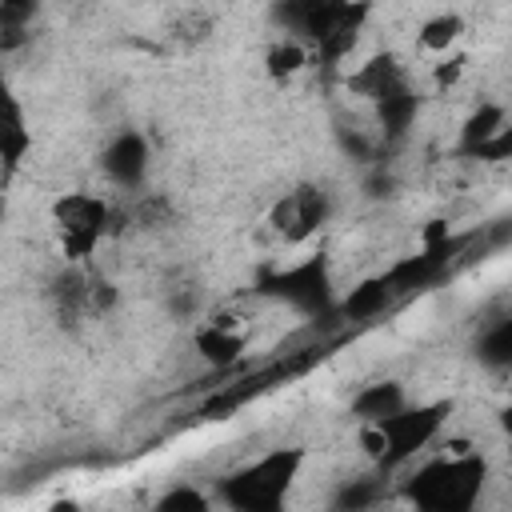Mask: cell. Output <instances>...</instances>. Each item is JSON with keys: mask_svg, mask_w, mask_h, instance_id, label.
Masks as SVG:
<instances>
[{"mask_svg": "<svg viewBox=\"0 0 512 512\" xmlns=\"http://www.w3.org/2000/svg\"><path fill=\"white\" fill-rule=\"evenodd\" d=\"M212 28H216V20H212V12H204V8H184V12H176L172 20H168V40L172 44H180V48H196V44H204L208 36H212Z\"/></svg>", "mask_w": 512, "mask_h": 512, "instance_id": "18", "label": "cell"}, {"mask_svg": "<svg viewBox=\"0 0 512 512\" xmlns=\"http://www.w3.org/2000/svg\"><path fill=\"white\" fill-rule=\"evenodd\" d=\"M300 464L304 448H272L228 480H220V500L236 512H280Z\"/></svg>", "mask_w": 512, "mask_h": 512, "instance_id": "4", "label": "cell"}, {"mask_svg": "<svg viewBox=\"0 0 512 512\" xmlns=\"http://www.w3.org/2000/svg\"><path fill=\"white\" fill-rule=\"evenodd\" d=\"M504 124H508V116H504L500 104H480V108L464 120V128H460V156H468L476 144H484L488 136H496Z\"/></svg>", "mask_w": 512, "mask_h": 512, "instance_id": "19", "label": "cell"}, {"mask_svg": "<svg viewBox=\"0 0 512 512\" xmlns=\"http://www.w3.org/2000/svg\"><path fill=\"white\" fill-rule=\"evenodd\" d=\"M304 68H308V44H304L300 36H288V32H284L280 40L268 44V52H264V72H268V80L288 84V80H296Z\"/></svg>", "mask_w": 512, "mask_h": 512, "instance_id": "13", "label": "cell"}, {"mask_svg": "<svg viewBox=\"0 0 512 512\" xmlns=\"http://www.w3.org/2000/svg\"><path fill=\"white\" fill-rule=\"evenodd\" d=\"M460 76H464V56H456V52H452V56L444 52V60L432 64V80H436V88H456Z\"/></svg>", "mask_w": 512, "mask_h": 512, "instance_id": "22", "label": "cell"}, {"mask_svg": "<svg viewBox=\"0 0 512 512\" xmlns=\"http://www.w3.org/2000/svg\"><path fill=\"white\" fill-rule=\"evenodd\" d=\"M28 152H32V128L24 120L20 100H8V120H4V184H12V176L20 172Z\"/></svg>", "mask_w": 512, "mask_h": 512, "instance_id": "14", "label": "cell"}, {"mask_svg": "<svg viewBox=\"0 0 512 512\" xmlns=\"http://www.w3.org/2000/svg\"><path fill=\"white\" fill-rule=\"evenodd\" d=\"M488 464L476 448H468L464 440L444 444V452L428 464H420L408 480H404V500H412L416 508L428 512H468L480 500Z\"/></svg>", "mask_w": 512, "mask_h": 512, "instance_id": "1", "label": "cell"}, {"mask_svg": "<svg viewBox=\"0 0 512 512\" xmlns=\"http://www.w3.org/2000/svg\"><path fill=\"white\" fill-rule=\"evenodd\" d=\"M416 112H420V96L412 92V84H408V80H400L396 88H388V92L376 100V120H380L384 140H388V144L404 140V132L412 128Z\"/></svg>", "mask_w": 512, "mask_h": 512, "instance_id": "11", "label": "cell"}, {"mask_svg": "<svg viewBox=\"0 0 512 512\" xmlns=\"http://www.w3.org/2000/svg\"><path fill=\"white\" fill-rule=\"evenodd\" d=\"M400 80H408L404 68H400V60H396L392 52H380V56H368V60L348 76V92L376 104V100H380L388 88H396Z\"/></svg>", "mask_w": 512, "mask_h": 512, "instance_id": "10", "label": "cell"}, {"mask_svg": "<svg viewBox=\"0 0 512 512\" xmlns=\"http://www.w3.org/2000/svg\"><path fill=\"white\" fill-rule=\"evenodd\" d=\"M332 216V196L320 184H296L288 188L272 212H268V228L284 240V244H304L308 236H316Z\"/></svg>", "mask_w": 512, "mask_h": 512, "instance_id": "6", "label": "cell"}, {"mask_svg": "<svg viewBox=\"0 0 512 512\" xmlns=\"http://www.w3.org/2000/svg\"><path fill=\"white\" fill-rule=\"evenodd\" d=\"M448 412H452V404H448V400L416 404V408H412V404H404L400 412H392V416H384V420L360 424L364 456H368L376 468H384V472H392V468L408 464L416 452H424V448L440 436V428H444Z\"/></svg>", "mask_w": 512, "mask_h": 512, "instance_id": "3", "label": "cell"}, {"mask_svg": "<svg viewBox=\"0 0 512 512\" xmlns=\"http://www.w3.org/2000/svg\"><path fill=\"white\" fill-rule=\"evenodd\" d=\"M404 404H408V396H404V384H400V380H376V384H364V388L356 392L352 416H356L360 424H372V420H384V416L400 412Z\"/></svg>", "mask_w": 512, "mask_h": 512, "instance_id": "12", "label": "cell"}, {"mask_svg": "<svg viewBox=\"0 0 512 512\" xmlns=\"http://www.w3.org/2000/svg\"><path fill=\"white\" fill-rule=\"evenodd\" d=\"M112 228V208L96 192H64L52 204V232L68 264H84Z\"/></svg>", "mask_w": 512, "mask_h": 512, "instance_id": "5", "label": "cell"}, {"mask_svg": "<svg viewBox=\"0 0 512 512\" xmlns=\"http://www.w3.org/2000/svg\"><path fill=\"white\" fill-rule=\"evenodd\" d=\"M472 160H488V164H500V160H512V124H504L496 136H488L484 144H476L468 152Z\"/></svg>", "mask_w": 512, "mask_h": 512, "instance_id": "21", "label": "cell"}, {"mask_svg": "<svg viewBox=\"0 0 512 512\" xmlns=\"http://www.w3.org/2000/svg\"><path fill=\"white\" fill-rule=\"evenodd\" d=\"M396 300V292H392V284H388V276L380 272V276H372V280H364V284H356L348 296H344V304H340V312L348 316V320H368V316H376V312H384L388 304Z\"/></svg>", "mask_w": 512, "mask_h": 512, "instance_id": "15", "label": "cell"}, {"mask_svg": "<svg viewBox=\"0 0 512 512\" xmlns=\"http://www.w3.org/2000/svg\"><path fill=\"white\" fill-rule=\"evenodd\" d=\"M248 340H252V328H248V320H244L240 312H212V316L200 320L196 332H192L196 352H200L212 368L236 364V360L244 356Z\"/></svg>", "mask_w": 512, "mask_h": 512, "instance_id": "8", "label": "cell"}, {"mask_svg": "<svg viewBox=\"0 0 512 512\" xmlns=\"http://www.w3.org/2000/svg\"><path fill=\"white\" fill-rule=\"evenodd\" d=\"M368 504H376V488L368 480H356L336 496V508H368Z\"/></svg>", "mask_w": 512, "mask_h": 512, "instance_id": "25", "label": "cell"}, {"mask_svg": "<svg viewBox=\"0 0 512 512\" xmlns=\"http://www.w3.org/2000/svg\"><path fill=\"white\" fill-rule=\"evenodd\" d=\"M100 168H104V176H108L112 184H120V188H140V180H144V172H148V140H144L140 132H132V128L116 132V136L104 144V152H100Z\"/></svg>", "mask_w": 512, "mask_h": 512, "instance_id": "9", "label": "cell"}, {"mask_svg": "<svg viewBox=\"0 0 512 512\" xmlns=\"http://www.w3.org/2000/svg\"><path fill=\"white\" fill-rule=\"evenodd\" d=\"M500 428H504V436L512 440V404H508V408H500Z\"/></svg>", "mask_w": 512, "mask_h": 512, "instance_id": "26", "label": "cell"}, {"mask_svg": "<svg viewBox=\"0 0 512 512\" xmlns=\"http://www.w3.org/2000/svg\"><path fill=\"white\" fill-rule=\"evenodd\" d=\"M268 292L288 300L300 312H328L332 308V280H328V264L324 256H308L284 272H276L268 280Z\"/></svg>", "mask_w": 512, "mask_h": 512, "instance_id": "7", "label": "cell"}, {"mask_svg": "<svg viewBox=\"0 0 512 512\" xmlns=\"http://www.w3.org/2000/svg\"><path fill=\"white\" fill-rule=\"evenodd\" d=\"M476 356H480V364H488V368H496V372H508V368H512V312L500 316L496 324H488V328L480 332Z\"/></svg>", "mask_w": 512, "mask_h": 512, "instance_id": "16", "label": "cell"}, {"mask_svg": "<svg viewBox=\"0 0 512 512\" xmlns=\"http://www.w3.org/2000/svg\"><path fill=\"white\" fill-rule=\"evenodd\" d=\"M168 200L164 196H144L140 204H136V224H144V228H156L160 220H168Z\"/></svg>", "mask_w": 512, "mask_h": 512, "instance_id": "24", "label": "cell"}, {"mask_svg": "<svg viewBox=\"0 0 512 512\" xmlns=\"http://www.w3.org/2000/svg\"><path fill=\"white\" fill-rule=\"evenodd\" d=\"M40 0H0V32H4V52H12L24 40V28L32 24Z\"/></svg>", "mask_w": 512, "mask_h": 512, "instance_id": "20", "label": "cell"}, {"mask_svg": "<svg viewBox=\"0 0 512 512\" xmlns=\"http://www.w3.org/2000/svg\"><path fill=\"white\" fill-rule=\"evenodd\" d=\"M460 36H464V20L456 16V12H436V16H428L424 24H420V32H416V44L424 48V52H452L456 44H460Z\"/></svg>", "mask_w": 512, "mask_h": 512, "instance_id": "17", "label": "cell"}, {"mask_svg": "<svg viewBox=\"0 0 512 512\" xmlns=\"http://www.w3.org/2000/svg\"><path fill=\"white\" fill-rule=\"evenodd\" d=\"M364 0H276L272 16L288 36H300L324 60H344L364 24Z\"/></svg>", "mask_w": 512, "mask_h": 512, "instance_id": "2", "label": "cell"}, {"mask_svg": "<svg viewBox=\"0 0 512 512\" xmlns=\"http://www.w3.org/2000/svg\"><path fill=\"white\" fill-rule=\"evenodd\" d=\"M156 508H196V512H204L208 508V496L196 492V488H176V492H164L156 500Z\"/></svg>", "mask_w": 512, "mask_h": 512, "instance_id": "23", "label": "cell"}]
</instances>
